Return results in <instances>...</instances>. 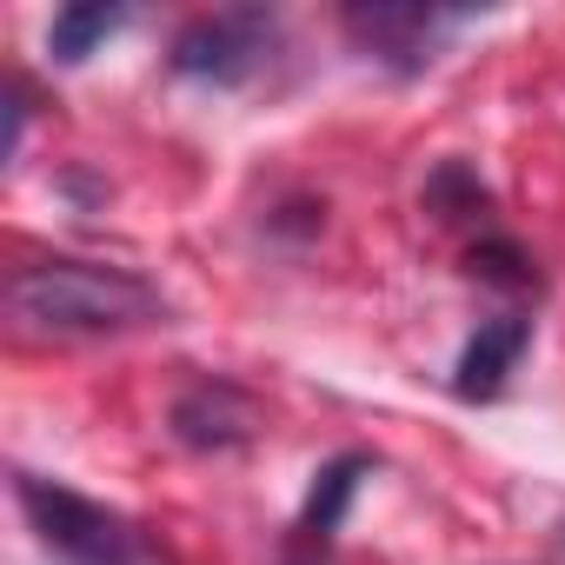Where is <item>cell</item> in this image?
I'll return each instance as SVG.
<instances>
[{
	"label": "cell",
	"mask_w": 565,
	"mask_h": 565,
	"mask_svg": "<svg viewBox=\"0 0 565 565\" xmlns=\"http://www.w3.org/2000/svg\"><path fill=\"white\" fill-rule=\"evenodd\" d=\"M8 313L28 333H134L167 320V300L140 273L94 259H41L8 279Z\"/></svg>",
	"instance_id": "6da1fadb"
},
{
	"label": "cell",
	"mask_w": 565,
	"mask_h": 565,
	"mask_svg": "<svg viewBox=\"0 0 565 565\" xmlns=\"http://www.w3.org/2000/svg\"><path fill=\"white\" fill-rule=\"evenodd\" d=\"M14 492H21V512L34 519L41 545H47L61 565H140V539H134V525H127L120 512L81 499L74 486L34 479V472H21Z\"/></svg>",
	"instance_id": "7a4b0ae2"
},
{
	"label": "cell",
	"mask_w": 565,
	"mask_h": 565,
	"mask_svg": "<svg viewBox=\"0 0 565 565\" xmlns=\"http://www.w3.org/2000/svg\"><path fill=\"white\" fill-rule=\"evenodd\" d=\"M266 54V21L259 14H213V21H193L180 41H173V74L186 81H213V87H239Z\"/></svg>",
	"instance_id": "3957f363"
},
{
	"label": "cell",
	"mask_w": 565,
	"mask_h": 565,
	"mask_svg": "<svg viewBox=\"0 0 565 565\" xmlns=\"http://www.w3.org/2000/svg\"><path fill=\"white\" fill-rule=\"evenodd\" d=\"M253 426H259L253 399L233 393L226 380H200V386L180 393V406H173V433H180V446H193V452H226V446L253 439Z\"/></svg>",
	"instance_id": "277c9868"
},
{
	"label": "cell",
	"mask_w": 565,
	"mask_h": 565,
	"mask_svg": "<svg viewBox=\"0 0 565 565\" xmlns=\"http://www.w3.org/2000/svg\"><path fill=\"white\" fill-rule=\"evenodd\" d=\"M525 347H532V320H519V313L486 320V327L466 340L459 366H452V393H459V399H499V393H505V373L519 366Z\"/></svg>",
	"instance_id": "5b68a950"
},
{
	"label": "cell",
	"mask_w": 565,
	"mask_h": 565,
	"mask_svg": "<svg viewBox=\"0 0 565 565\" xmlns=\"http://www.w3.org/2000/svg\"><path fill=\"white\" fill-rule=\"evenodd\" d=\"M439 21H446V14H433V8H353V14H347V28H353L373 54H386V61H399V67L433 61L426 41H433Z\"/></svg>",
	"instance_id": "8992f818"
},
{
	"label": "cell",
	"mask_w": 565,
	"mask_h": 565,
	"mask_svg": "<svg viewBox=\"0 0 565 565\" xmlns=\"http://www.w3.org/2000/svg\"><path fill=\"white\" fill-rule=\"evenodd\" d=\"M360 472H373L360 452H347V459H333V466L313 472V492H307V512H300V525H307L313 539H333V532H340V519H347V505H353V492H360Z\"/></svg>",
	"instance_id": "52a82bcc"
},
{
	"label": "cell",
	"mask_w": 565,
	"mask_h": 565,
	"mask_svg": "<svg viewBox=\"0 0 565 565\" xmlns=\"http://www.w3.org/2000/svg\"><path fill=\"white\" fill-rule=\"evenodd\" d=\"M127 28V8H61L54 14V28H47V47H54V61H87L107 34H120Z\"/></svg>",
	"instance_id": "ba28073f"
},
{
	"label": "cell",
	"mask_w": 565,
	"mask_h": 565,
	"mask_svg": "<svg viewBox=\"0 0 565 565\" xmlns=\"http://www.w3.org/2000/svg\"><path fill=\"white\" fill-rule=\"evenodd\" d=\"M472 273L492 279V287H532V259H525L512 239H486V246H472Z\"/></svg>",
	"instance_id": "9c48e42d"
}]
</instances>
